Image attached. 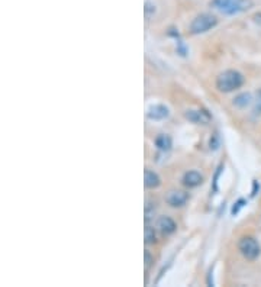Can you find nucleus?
Instances as JSON below:
<instances>
[{"mask_svg":"<svg viewBox=\"0 0 261 287\" xmlns=\"http://www.w3.org/2000/svg\"><path fill=\"white\" fill-rule=\"evenodd\" d=\"M244 83V76L235 70H227L216 78V87L222 93H229L239 89Z\"/></svg>","mask_w":261,"mask_h":287,"instance_id":"nucleus-1","label":"nucleus"},{"mask_svg":"<svg viewBox=\"0 0 261 287\" xmlns=\"http://www.w3.org/2000/svg\"><path fill=\"white\" fill-rule=\"evenodd\" d=\"M218 24V19L210 15V13H200L199 16H196L193 22L190 24V32L193 35H200L205 32L210 31L212 28H215Z\"/></svg>","mask_w":261,"mask_h":287,"instance_id":"nucleus-2","label":"nucleus"},{"mask_svg":"<svg viewBox=\"0 0 261 287\" xmlns=\"http://www.w3.org/2000/svg\"><path fill=\"white\" fill-rule=\"evenodd\" d=\"M239 251L247 260H256L260 255V245L253 238H242L239 241Z\"/></svg>","mask_w":261,"mask_h":287,"instance_id":"nucleus-3","label":"nucleus"},{"mask_svg":"<svg viewBox=\"0 0 261 287\" xmlns=\"http://www.w3.org/2000/svg\"><path fill=\"white\" fill-rule=\"evenodd\" d=\"M184 118L187 121H190L192 124H197V125H206L210 121V116L203 112V110H195V109H189L184 112Z\"/></svg>","mask_w":261,"mask_h":287,"instance_id":"nucleus-4","label":"nucleus"},{"mask_svg":"<svg viewBox=\"0 0 261 287\" xmlns=\"http://www.w3.org/2000/svg\"><path fill=\"white\" fill-rule=\"evenodd\" d=\"M165 202L173 208H180L187 202V194L184 191L173 190L165 196Z\"/></svg>","mask_w":261,"mask_h":287,"instance_id":"nucleus-5","label":"nucleus"},{"mask_svg":"<svg viewBox=\"0 0 261 287\" xmlns=\"http://www.w3.org/2000/svg\"><path fill=\"white\" fill-rule=\"evenodd\" d=\"M168 115H170L168 107H165L164 104H154L147 112V116L151 121H163L165 118H168Z\"/></svg>","mask_w":261,"mask_h":287,"instance_id":"nucleus-6","label":"nucleus"},{"mask_svg":"<svg viewBox=\"0 0 261 287\" xmlns=\"http://www.w3.org/2000/svg\"><path fill=\"white\" fill-rule=\"evenodd\" d=\"M250 7H253L251 0H234L231 7L227 10V15H235V13H239V12H245Z\"/></svg>","mask_w":261,"mask_h":287,"instance_id":"nucleus-7","label":"nucleus"},{"mask_svg":"<svg viewBox=\"0 0 261 287\" xmlns=\"http://www.w3.org/2000/svg\"><path fill=\"white\" fill-rule=\"evenodd\" d=\"M157 228L160 229V232H163L164 235H170V234H173V232L176 231L177 225H176V222H174L171 218H168V216H161V218L158 219V222H157Z\"/></svg>","mask_w":261,"mask_h":287,"instance_id":"nucleus-8","label":"nucleus"},{"mask_svg":"<svg viewBox=\"0 0 261 287\" xmlns=\"http://www.w3.org/2000/svg\"><path fill=\"white\" fill-rule=\"evenodd\" d=\"M183 183L187 187H197L203 183V177L197 171H187L183 177Z\"/></svg>","mask_w":261,"mask_h":287,"instance_id":"nucleus-9","label":"nucleus"},{"mask_svg":"<svg viewBox=\"0 0 261 287\" xmlns=\"http://www.w3.org/2000/svg\"><path fill=\"white\" fill-rule=\"evenodd\" d=\"M144 184L145 187L148 189H156L160 186V177L157 173L151 171V170H145V174H144Z\"/></svg>","mask_w":261,"mask_h":287,"instance_id":"nucleus-10","label":"nucleus"},{"mask_svg":"<svg viewBox=\"0 0 261 287\" xmlns=\"http://www.w3.org/2000/svg\"><path fill=\"white\" fill-rule=\"evenodd\" d=\"M156 145L160 151H168L173 145V141L167 133H161L156 138Z\"/></svg>","mask_w":261,"mask_h":287,"instance_id":"nucleus-11","label":"nucleus"},{"mask_svg":"<svg viewBox=\"0 0 261 287\" xmlns=\"http://www.w3.org/2000/svg\"><path fill=\"white\" fill-rule=\"evenodd\" d=\"M251 102H253V96L250 93H241L234 99V104L239 109L247 107L248 104H251Z\"/></svg>","mask_w":261,"mask_h":287,"instance_id":"nucleus-12","label":"nucleus"},{"mask_svg":"<svg viewBox=\"0 0 261 287\" xmlns=\"http://www.w3.org/2000/svg\"><path fill=\"white\" fill-rule=\"evenodd\" d=\"M144 12H145V18H147V19H151V18L156 15V12H157L156 4H154L153 1L147 0V1H145V7H144Z\"/></svg>","mask_w":261,"mask_h":287,"instance_id":"nucleus-13","label":"nucleus"},{"mask_svg":"<svg viewBox=\"0 0 261 287\" xmlns=\"http://www.w3.org/2000/svg\"><path fill=\"white\" fill-rule=\"evenodd\" d=\"M232 1H234V0H213L215 6H216L219 10H222L224 13H227V10H228L229 7H231V4H232Z\"/></svg>","mask_w":261,"mask_h":287,"instance_id":"nucleus-14","label":"nucleus"},{"mask_svg":"<svg viewBox=\"0 0 261 287\" xmlns=\"http://www.w3.org/2000/svg\"><path fill=\"white\" fill-rule=\"evenodd\" d=\"M145 242L147 244L156 242V232H154V228H151V226L145 228Z\"/></svg>","mask_w":261,"mask_h":287,"instance_id":"nucleus-15","label":"nucleus"},{"mask_svg":"<svg viewBox=\"0 0 261 287\" xmlns=\"http://www.w3.org/2000/svg\"><path fill=\"white\" fill-rule=\"evenodd\" d=\"M254 112L261 115V90L257 95V100H256V106H254Z\"/></svg>","mask_w":261,"mask_h":287,"instance_id":"nucleus-16","label":"nucleus"},{"mask_svg":"<svg viewBox=\"0 0 261 287\" xmlns=\"http://www.w3.org/2000/svg\"><path fill=\"white\" fill-rule=\"evenodd\" d=\"M244 206V200H239L238 203H236V208L234 206V209H232V215H235V213H238V210L241 209Z\"/></svg>","mask_w":261,"mask_h":287,"instance_id":"nucleus-17","label":"nucleus"},{"mask_svg":"<svg viewBox=\"0 0 261 287\" xmlns=\"http://www.w3.org/2000/svg\"><path fill=\"white\" fill-rule=\"evenodd\" d=\"M145 264H147V267L151 264V255H150V253H148V251L145 253Z\"/></svg>","mask_w":261,"mask_h":287,"instance_id":"nucleus-18","label":"nucleus"}]
</instances>
